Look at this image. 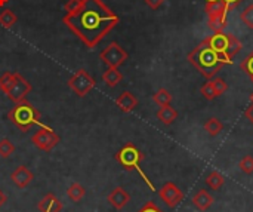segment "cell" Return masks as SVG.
Instances as JSON below:
<instances>
[{
  "instance_id": "36",
  "label": "cell",
  "mask_w": 253,
  "mask_h": 212,
  "mask_svg": "<svg viewBox=\"0 0 253 212\" xmlns=\"http://www.w3.org/2000/svg\"><path fill=\"white\" fill-rule=\"evenodd\" d=\"M6 202H7V196H6V195L3 193V190L0 189V208H1Z\"/></svg>"
},
{
  "instance_id": "37",
  "label": "cell",
  "mask_w": 253,
  "mask_h": 212,
  "mask_svg": "<svg viewBox=\"0 0 253 212\" xmlns=\"http://www.w3.org/2000/svg\"><path fill=\"white\" fill-rule=\"evenodd\" d=\"M7 1H9V0H0V7H3Z\"/></svg>"
},
{
  "instance_id": "24",
  "label": "cell",
  "mask_w": 253,
  "mask_h": 212,
  "mask_svg": "<svg viewBox=\"0 0 253 212\" xmlns=\"http://www.w3.org/2000/svg\"><path fill=\"white\" fill-rule=\"evenodd\" d=\"M13 153H15V146L12 144V141L9 138H1L0 140V158L7 159Z\"/></svg>"
},
{
  "instance_id": "19",
  "label": "cell",
  "mask_w": 253,
  "mask_h": 212,
  "mask_svg": "<svg viewBox=\"0 0 253 212\" xmlns=\"http://www.w3.org/2000/svg\"><path fill=\"white\" fill-rule=\"evenodd\" d=\"M18 22V16L15 15V12L12 9H3L0 12V25L3 28H12L15 24Z\"/></svg>"
},
{
  "instance_id": "25",
  "label": "cell",
  "mask_w": 253,
  "mask_h": 212,
  "mask_svg": "<svg viewBox=\"0 0 253 212\" xmlns=\"http://www.w3.org/2000/svg\"><path fill=\"white\" fill-rule=\"evenodd\" d=\"M240 19L243 21V24H245L248 28L253 30V3L252 4H248V6L243 9V12L240 13Z\"/></svg>"
},
{
  "instance_id": "15",
  "label": "cell",
  "mask_w": 253,
  "mask_h": 212,
  "mask_svg": "<svg viewBox=\"0 0 253 212\" xmlns=\"http://www.w3.org/2000/svg\"><path fill=\"white\" fill-rule=\"evenodd\" d=\"M37 208L40 212H61L62 204L58 201V198L53 193H47L39 204Z\"/></svg>"
},
{
  "instance_id": "13",
  "label": "cell",
  "mask_w": 253,
  "mask_h": 212,
  "mask_svg": "<svg viewBox=\"0 0 253 212\" xmlns=\"http://www.w3.org/2000/svg\"><path fill=\"white\" fill-rule=\"evenodd\" d=\"M107 201L110 202V205L116 210H123L129 202H130V195L123 189V187H116L108 196Z\"/></svg>"
},
{
  "instance_id": "23",
  "label": "cell",
  "mask_w": 253,
  "mask_h": 212,
  "mask_svg": "<svg viewBox=\"0 0 253 212\" xmlns=\"http://www.w3.org/2000/svg\"><path fill=\"white\" fill-rule=\"evenodd\" d=\"M153 101H154L157 106H160V107L169 106V104L172 103V95H170V92H169L168 89L160 88V89L153 95Z\"/></svg>"
},
{
  "instance_id": "6",
  "label": "cell",
  "mask_w": 253,
  "mask_h": 212,
  "mask_svg": "<svg viewBox=\"0 0 253 212\" xmlns=\"http://www.w3.org/2000/svg\"><path fill=\"white\" fill-rule=\"evenodd\" d=\"M206 15L209 18V28L215 33L224 31L227 25V15H228V7L224 0H215L206 3Z\"/></svg>"
},
{
  "instance_id": "28",
  "label": "cell",
  "mask_w": 253,
  "mask_h": 212,
  "mask_svg": "<svg viewBox=\"0 0 253 212\" xmlns=\"http://www.w3.org/2000/svg\"><path fill=\"white\" fill-rule=\"evenodd\" d=\"M202 95L208 100V101H213L215 98H218L216 97V92H215V89H213V85H212V82H211V79L202 86Z\"/></svg>"
},
{
  "instance_id": "1",
  "label": "cell",
  "mask_w": 253,
  "mask_h": 212,
  "mask_svg": "<svg viewBox=\"0 0 253 212\" xmlns=\"http://www.w3.org/2000/svg\"><path fill=\"white\" fill-rule=\"evenodd\" d=\"M120 18L102 0H83L82 7L73 13H65L62 22L89 49L96 48L101 40L119 24Z\"/></svg>"
},
{
  "instance_id": "35",
  "label": "cell",
  "mask_w": 253,
  "mask_h": 212,
  "mask_svg": "<svg viewBox=\"0 0 253 212\" xmlns=\"http://www.w3.org/2000/svg\"><path fill=\"white\" fill-rule=\"evenodd\" d=\"M245 114H246V117L249 119V122L253 125V104H251L248 108H246V111H245Z\"/></svg>"
},
{
  "instance_id": "11",
  "label": "cell",
  "mask_w": 253,
  "mask_h": 212,
  "mask_svg": "<svg viewBox=\"0 0 253 212\" xmlns=\"http://www.w3.org/2000/svg\"><path fill=\"white\" fill-rule=\"evenodd\" d=\"M159 196L169 208H175L184 201V193L175 183H166L159 190Z\"/></svg>"
},
{
  "instance_id": "7",
  "label": "cell",
  "mask_w": 253,
  "mask_h": 212,
  "mask_svg": "<svg viewBox=\"0 0 253 212\" xmlns=\"http://www.w3.org/2000/svg\"><path fill=\"white\" fill-rule=\"evenodd\" d=\"M96 82L95 79L86 71V70H77L70 79H68V88L80 98L86 97L93 88H95Z\"/></svg>"
},
{
  "instance_id": "33",
  "label": "cell",
  "mask_w": 253,
  "mask_h": 212,
  "mask_svg": "<svg viewBox=\"0 0 253 212\" xmlns=\"http://www.w3.org/2000/svg\"><path fill=\"white\" fill-rule=\"evenodd\" d=\"M144 1H145V4H147L148 7H151L153 10L160 9V7H162V4L165 3V0H144Z\"/></svg>"
},
{
  "instance_id": "2",
  "label": "cell",
  "mask_w": 253,
  "mask_h": 212,
  "mask_svg": "<svg viewBox=\"0 0 253 212\" xmlns=\"http://www.w3.org/2000/svg\"><path fill=\"white\" fill-rule=\"evenodd\" d=\"M188 61L208 80L215 77L222 70V67L227 65L225 61L209 46L206 39L188 53Z\"/></svg>"
},
{
  "instance_id": "3",
  "label": "cell",
  "mask_w": 253,
  "mask_h": 212,
  "mask_svg": "<svg viewBox=\"0 0 253 212\" xmlns=\"http://www.w3.org/2000/svg\"><path fill=\"white\" fill-rule=\"evenodd\" d=\"M7 119L22 132H27L34 125H43L40 111L27 100H22L12 107L7 111Z\"/></svg>"
},
{
  "instance_id": "17",
  "label": "cell",
  "mask_w": 253,
  "mask_h": 212,
  "mask_svg": "<svg viewBox=\"0 0 253 212\" xmlns=\"http://www.w3.org/2000/svg\"><path fill=\"white\" fill-rule=\"evenodd\" d=\"M122 80H123V74L116 67H107V70L102 73V82L110 88L117 86Z\"/></svg>"
},
{
  "instance_id": "5",
  "label": "cell",
  "mask_w": 253,
  "mask_h": 212,
  "mask_svg": "<svg viewBox=\"0 0 253 212\" xmlns=\"http://www.w3.org/2000/svg\"><path fill=\"white\" fill-rule=\"evenodd\" d=\"M116 160L126 169V171H133V169H136L139 174H141V177L144 178V181L150 186V189L151 190H154V186L150 183V180L147 178V175L144 174V171L141 169V162L144 160V153L135 146V144H132V143H127V144H125L117 153H116Z\"/></svg>"
},
{
  "instance_id": "8",
  "label": "cell",
  "mask_w": 253,
  "mask_h": 212,
  "mask_svg": "<svg viewBox=\"0 0 253 212\" xmlns=\"http://www.w3.org/2000/svg\"><path fill=\"white\" fill-rule=\"evenodd\" d=\"M33 144L43 152H52L61 141L59 135L52 131L50 128H46L44 125H40V129L36 131V134L31 137Z\"/></svg>"
},
{
  "instance_id": "4",
  "label": "cell",
  "mask_w": 253,
  "mask_h": 212,
  "mask_svg": "<svg viewBox=\"0 0 253 212\" xmlns=\"http://www.w3.org/2000/svg\"><path fill=\"white\" fill-rule=\"evenodd\" d=\"M209 46L225 61V64H233V58L242 51L243 45L242 42L233 36V34H227L224 31L215 33L213 36L206 37Z\"/></svg>"
},
{
  "instance_id": "26",
  "label": "cell",
  "mask_w": 253,
  "mask_h": 212,
  "mask_svg": "<svg viewBox=\"0 0 253 212\" xmlns=\"http://www.w3.org/2000/svg\"><path fill=\"white\" fill-rule=\"evenodd\" d=\"M211 82H212V85H213V89H215V92H216V97H221V95H224V94L227 92L228 85H227V82H225L224 79H221V77H212Z\"/></svg>"
},
{
  "instance_id": "12",
  "label": "cell",
  "mask_w": 253,
  "mask_h": 212,
  "mask_svg": "<svg viewBox=\"0 0 253 212\" xmlns=\"http://www.w3.org/2000/svg\"><path fill=\"white\" fill-rule=\"evenodd\" d=\"M33 178H34L33 172H31L27 166H24V165L18 166V168L10 174V180H12V183H13L18 189H25V187H28L30 183L33 181Z\"/></svg>"
},
{
  "instance_id": "14",
  "label": "cell",
  "mask_w": 253,
  "mask_h": 212,
  "mask_svg": "<svg viewBox=\"0 0 253 212\" xmlns=\"http://www.w3.org/2000/svg\"><path fill=\"white\" fill-rule=\"evenodd\" d=\"M138 98L132 94V92H129V91H123L119 97H117V100H116V106L123 111V113H130L132 110H135L136 107H138Z\"/></svg>"
},
{
  "instance_id": "34",
  "label": "cell",
  "mask_w": 253,
  "mask_h": 212,
  "mask_svg": "<svg viewBox=\"0 0 253 212\" xmlns=\"http://www.w3.org/2000/svg\"><path fill=\"white\" fill-rule=\"evenodd\" d=\"M225 1V4H227V7H228V10H231V9H234V7H237L243 0H224Z\"/></svg>"
},
{
  "instance_id": "18",
  "label": "cell",
  "mask_w": 253,
  "mask_h": 212,
  "mask_svg": "<svg viewBox=\"0 0 253 212\" xmlns=\"http://www.w3.org/2000/svg\"><path fill=\"white\" fill-rule=\"evenodd\" d=\"M157 119L165 123V125H172L176 119H178V111L169 104V106H163L159 108V111L156 113Z\"/></svg>"
},
{
  "instance_id": "30",
  "label": "cell",
  "mask_w": 253,
  "mask_h": 212,
  "mask_svg": "<svg viewBox=\"0 0 253 212\" xmlns=\"http://www.w3.org/2000/svg\"><path fill=\"white\" fill-rule=\"evenodd\" d=\"M239 168L242 172L248 174V175H252L253 174V158L252 156H245L240 163H239Z\"/></svg>"
},
{
  "instance_id": "16",
  "label": "cell",
  "mask_w": 253,
  "mask_h": 212,
  "mask_svg": "<svg viewBox=\"0 0 253 212\" xmlns=\"http://www.w3.org/2000/svg\"><path fill=\"white\" fill-rule=\"evenodd\" d=\"M213 202H215V199L208 190H199L196 193V196L193 198V205L200 212L208 211L213 205Z\"/></svg>"
},
{
  "instance_id": "31",
  "label": "cell",
  "mask_w": 253,
  "mask_h": 212,
  "mask_svg": "<svg viewBox=\"0 0 253 212\" xmlns=\"http://www.w3.org/2000/svg\"><path fill=\"white\" fill-rule=\"evenodd\" d=\"M83 4V0H67V3L64 4V9L68 15H73L76 13Z\"/></svg>"
},
{
  "instance_id": "20",
  "label": "cell",
  "mask_w": 253,
  "mask_h": 212,
  "mask_svg": "<svg viewBox=\"0 0 253 212\" xmlns=\"http://www.w3.org/2000/svg\"><path fill=\"white\" fill-rule=\"evenodd\" d=\"M84 195H86V189L82 186V184H79V183H74V184H71L68 189H67V196H68V199H71L73 202H80L83 198H84Z\"/></svg>"
},
{
  "instance_id": "39",
  "label": "cell",
  "mask_w": 253,
  "mask_h": 212,
  "mask_svg": "<svg viewBox=\"0 0 253 212\" xmlns=\"http://www.w3.org/2000/svg\"><path fill=\"white\" fill-rule=\"evenodd\" d=\"M209 1H215V0H206V3H209Z\"/></svg>"
},
{
  "instance_id": "27",
  "label": "cell",
  "mask_w": 253,
  "mask_h": 212,
  "mask_svg": "<svg viewBox=\"0 0 253 212\" xmlns=\"http://www.w3.org/2000/svg\"><path fill=\"white\" fill-rule=\"evenodd\" d=\"M13 79H15V73H10V71H6L0 76V89L6 94L9 91V88L12 86L13 83Z\"/></svg>"
},
{
  "instance_id": "32",
  "label": "cell",
  "mask_w": 253,
  "mask_h": 212,
  "mask_svg": "<svg viewBox=\"0 0 253 212\" xmlns=\"http://www.w3.org/2000/svg\"><path fill=\"white\" fill-rule=\"evenodd\" d=\"M138 212H163L154 202H147Z\"/></svg>"
},
{
  "instance_id": "22",
  "label": "cell",
  "mask_w": 253,
  "mask_h": 212,
  "mask_svg": "<svg viewBox=\"0 0 253 212\" xmlns=\"http://www.w3.org/2000/svg\"><path fill=\"white\" fill-rule=\"evenodd\" d=\"M225 183V178L222 174H219L218 171H212L208 177H206V184L212 189V190H219Z\"/></svg>"
},
{
  "instance_id": "9",
  "label": "cell",
  "mask_w": 253,
  "mask_h": 212,
  "mask_svg": "<svg viewBox=\"0 0 253 212\" xmlns=\"http://www.w3.org/2000/svg\"><path fill=\"white\" fill-rule=\"evenodd\" d=\"M99 58L102 59V62L107 67H116V68H119L122 64L126 62L127 52L117 42H111L110 45H107V48H104L101 51Z\"/></svg>"
},
{
  "instance_id": "10",
  "label": "cell",
  "mask_w": 253,
  "mask_h": 212,
  "mask_svg": "<svg viewBox=\"0 0 253 212\" xmlns=\"http://www.w3.org/2000/svg\"><path fill=\"white\" fill-rule=\"evenodd\" d=\"M31 89H33L31 83L27 79H24V76H21L19 73H15L13 83L9 88V91L6 92V95L10 101H13L16 104V103L25 100V97L31 92Z\"/></svg>"
},
{
  "instance_id": "21",
  "label": "cell",
  "mask_w": 253,
  "mask_h": 212,
  "mask_svg": "<svg viewBox=\"0 0 253 212\" xmlns=\"http://www.w3.org/2000/svg\"><path fill=\"white\" fill-rule=\"evenodd\" d=\"M205 131L211 135V137H216L224 131V123L216 119V117H211L206 123H205Z\"/></svg>"
},
{
  "instance_id": "29",
  "label": "cell",
  "mask_w": 253,
  "mask_h": 212,
  "mask_svg": "<svg viewBox=\"0 0 253 212\" xmlns=\"http://www.w3.org/2000/svg\"><path fill=\"white\" fill-rule=\"evenodd\" d=\"M240 68L252 79L253 82V51L242 61V64H240Z\"/></svg>"
},
{
  "instance_id": "38",
  "label": "cell",
  "mask_w": 253,
  "mask_h": 212,
  "mask_svg": "<svg viewBox=\"0 0 253 212\" xmlns=\"http://www.w3.org/2000/svg\"><path fill=\"white\" fill-rule=\"evenodd\" d=\"M251 101H252V104H253V94L251 95Z\"/></svg>"
}]
</instances>
